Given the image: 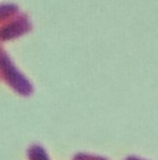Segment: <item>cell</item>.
I'll return each instance as SVG.
<instances>
[{"label":"cell","instance_id":"obj_1","mask_svg":"<svg viewBox=\"0 0 158 160\" xmlns=\"http://www.w3.org/2000/svg\"><path fill=\"white\" fill-rule=\"evenodd\" d=\"M128 160H141V159H137V158H129Z\"/></svg>","mask_w":158,"mask_h":160}]
</instances>
